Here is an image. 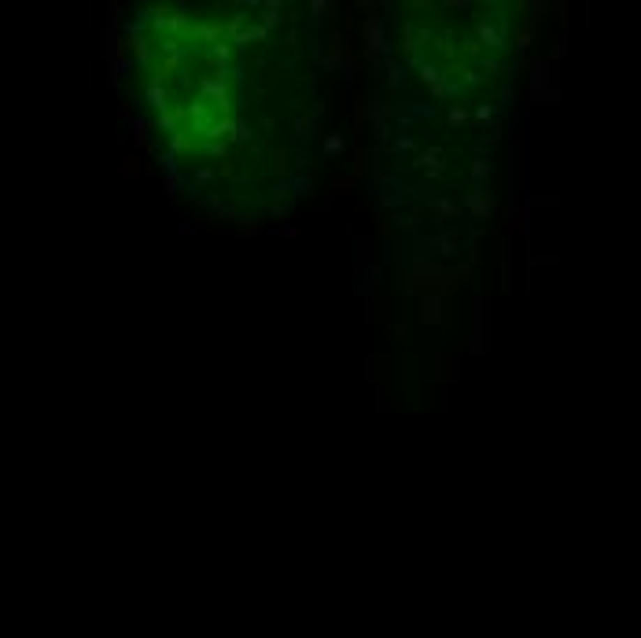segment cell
I'll return each mask as SVG.
<instances>
[{"mask_svg":"<svg viewBox=\"0 0 641 638\" xmlns=\"http://www.w3.org/2000/svg\"><path fill=\"white\" fill-rule=\"evenodd\" d=\"M421 321H424V325L442 321V299H439L435 292H428V295L421 299Z\"/></svg>","mask_w":641,"mask_h":638,"instance_id":"cell-1","label":"cell"},{"mask_svg":"<svg viewBox=\"0 0 641 638\" xmlns=\"http://www.w3.org/2000/svg\"><path fill=\"white\" fill-rule=\"evenodd\" d=\"M324 151H329V155L343 151V140H339V137H329V140H324Z\"/></svg>","mask_w":641,"mask_h":638,"instance_id":"cell-3","label":"cell"},{"mask_svg":"<svg viewBox=\"0 0 641 638\" xmlns=\"http://www.w3.org/2000/svg\"><path fill=\"white\" fill-rule=\"evenodd\" d=\"M468 200H472L476 214H487V211H490V200H483V196H479V188H472V196H468Z\"/></svg>","mask_w":641,"mask_h":638,"instance_id":"cell-2","label":"cell"}]
</instances>
